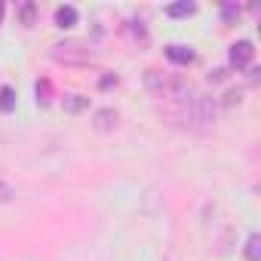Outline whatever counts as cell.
I'll list each match as a JSON object with an SVG mask.
<instances>
[{"label": "cell", "instance_id": "obj_1", "mask_svg": "<svg viewBox=\"0 0 261 261\" xmlns=\"http://www.w3.org/2000/svg\"><path fill=\"white\" fill-rule=\"evenodd\" d=\"M166 98H169L166 114L181 129H191V133H209V129H212V123H215V105L206 95L194 92L191 86H172L166 92Z\"/></svg>", "mask_w": 261, "mask_h": 261}, {"label": "cell", "instance_id": "obj_2", "mask_svg": "<svg viewBox=\"0 0 261 261\" xmlns=\"http://www.w3.org/2000/svg\"><path fill=\"white\" fill-rule=\"evenodd\" d=\"M49 56L59 62V65H92L95 62V53L77 40H65V43H56L49 49Z\"/></svg>", "mask_w": 261, "mask_h": 261}, {"label": "cell", "instance_id": "obj_3", "mask_svg": "<svg viewBox=\"0 0 261 261\" xmlns=\"http://www.w3.org/2000/svg\"><path fill=\"white\" fill-rule=\"evenodd\" d=\"M252 59H255V46H252V40H237V43L230 46V53H227V62H230L233 68H249Z\"/></svg>", "mask_w": 261, "mask_h": 261}, {"label": "cell", "instance_id": "obj_4", "mask_svg": "<svg viewBox=\"0 0 261 261\" xmlns=\"http://www.w3.org/2000/svg\"><path fill=\"white\" fill-rule=\"evenodd\" d=\"M117 120H120V114H117L114 108H101V111H95L92 126L98 129V133H114V129H117Z\"/></svg>", "mask_w": 261, "mask_h": 261}, {"label": "cell", "instance_id": "obj_5", "mask_svg": "<svg viewBox=\"0 0 261 261\" xmlns=\"http://www.w3.org/2000/svg\"><path fill=\"white\" fill-rule=\"evenodd\" d=\"M166 56H169L175 65H191V62H194V53H191V46H181V43H172V46H166Z\"/></svg>", "mask_w": 261, "mask_h": 261}, {"label": "cell", "instance_id": "obj_6", "mask_svg": "<svg viewBox=\"0 0 261 261\" xmlns=\"http://www.w3.org/2000/svg\"><path fill=\"white\" fill-rule=\"evenodd\" d=\"M56 25L59 28H74L77 25V10L74 7H59L56 10Z\"/></svg>", "mask_w": 261, "mask_h": 261}, {"label": "cell", "instance_id": "obj_7", "mask_svg": "<svg viewBox=\"0 0 261 261\" xmlns=\"http://www.w3.org/2000/svg\"><path fill=\"white\" fill-rule=\"evenodd\" d=\"M194 13H197V4H188V0H181V4H172V7H166V16H172V19L194 16Z\"/></svg>", "mask_w": 261, "mask_h": 261}, {"label": "cell", "instance_id": "obj_8", "mask_svg": "<svg viewBox=\"0 0 261 261\" xmlns=\"http://www.w3.org/2000/svg\"><path fill=\"white\" fill-rule=\"evenodd\" d=\"M83 108H89V98H83V95H77V92L65 95V111H68V114H80Z\"/></svg>", "mask_w": 261, "mask_h": 261}, {"label": "cell", "instance_id": "obj_9", "mask_svg": "<svg viewBox=\"0 0 261 261\" xmlns=\"http://www.w3.org/2000/svg\"><path fill=\"white\" fill-rule=\"evenodd\" d=\"M246 258L249 261H261V237L258 233H249V240H246Z\"/></svg>", "mask_w": 261, "mask_h": 261}, {"label": "cell", "instance_id": "obj_10", "mask_svg": "<svg viewBox=\"0 0 261 261\" xmlns=\"http://www.w3.org/2000/svg\"><path fill=\"white\" fill-rule=\"evenodd\" d=\"M13 108H16V89L13 86H4V89H0V111L10 114Z\"/></svg>", "mask_w": 261, "mask_h": 261}, {"label": "cell", "instance_id": "obj_11", "mask_svg": "<svg viewBox=\"0 0 261 261\" xmlns=\"http://www.w3.org/2000/svg\"><path fill=\"white\" fill-rule=\"evenodd\" d=\"M34 92H37V105H49L53 101V83L49 80H37Z\"/></svg>", "mask_w": 261, "mask_h": 261}, {"label": "cell", "instance_id": "obj_12", "mask_svg": "<svg viewBox=\"0 0 261 261\" xmlns=\"http://www.w3.org/2000/svg\"><path fill=\"white\" fill-rule=\"evenodd\" d=\"M19 19H22L25 28L34 25V19H37V7H34V4H22V7H19Z\"/></svg>", "mask_w": 261, "mask_h": 261}, {"label": "cell", "instance_id": "obj_13", "mask_svg": "<svg viewBox=\"0 0 261 261\" xmlns=\"http://www.w3.org/2000/svg\"><path fill=\"white\" fill-rule=\"evenodd\" d=\"M237 16H240V7H233V4H224V7H221V19H224V22H230V19H237Z\"/></svg>", "mask_w": 261, "mask_h": 261}, {"label": "cell", "instance_id": "obj_14", "mask_svg": "<svg viewBox=\"0 0 261 261\" xmlns=\"http://www.w3.org/2000/svg\"><path fill=\"white\" fill-rule=\"evenodd\" d=\"M108 86H117V77H105L101 80V89H108Z\"/></svg>", "mask_w": 261, "mask_h": 261}, {"label": "cell", "instance_id": "obj_15", "mask_svg": "<svg viewBox=\"0 0 261 261\" xmlns=\"http://www.w3.org/2000/svg\"><path fill=\"white\" fill-rule=\"evenodd\" d=\"M4 10H7V7H4V4H0V22H4Z\"/></svg>", "mask_w": 261, "mask_h": 261}]
</instances>
